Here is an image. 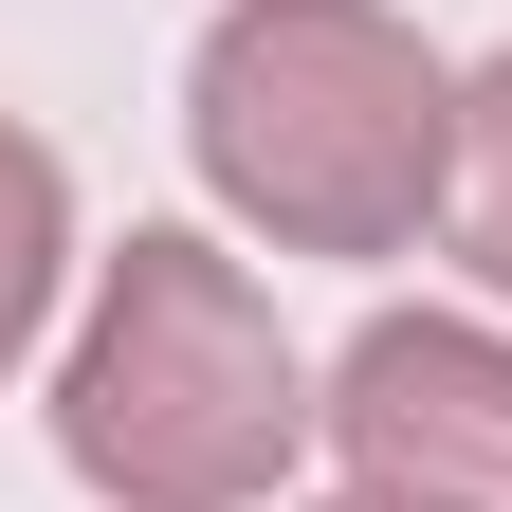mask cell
<instances>
[{"mask_svg": "<svg viewBox=\"0 0 512 512\" xmlns=\"http://www.w3.org/2000/svg\"><path fill=\"white\" fill-rule=\"evenodd\" d=\"M439 256L512 311V55H458V183H439Z\"/></svg>", "mask_w": 512, "mask_h": 512, "instance_id": "5", "label": "cell"}, {"mask_svg": "<svg viewBox=\"0 0 512 512\" xmlns=\"http://www.w3.org/2000/svg\"><path fill=\"white\" fill-rule=\"evenodd\" d=\"M311 512H439V494H366V476H330V494H311Z\"/></svg>", "mask_w": 512, "mask_h": 512, "instance_id": "6", "label": "cell"}, {"mask_svg": "<svg viewBox=\"0 0 512 512\" xmlns=\"http://www.w3.org/2000/svg\"><path fill=\"white\" fill-rule=\"evenodd\" d=\"M183 165L256 256H421L458 183V55L403 0H220L183 55Z\"/></svg>", "mask_w": 512, "mask_h": 512, "instance_id": "2", "label": "cell"}, {"mask_svg": "<svg viewBox=\"0 0 512 512\" xmlns=\"http://www.w3.org/2000/svg\"><path fill=\"white\" fill-rule=\"evenodd\" d=\"M55 458L92 512H293L330 458V366L275 330L238 238L128 220L55 330Z\"/></svg>", "mask_w": 512, "mask_h": 512, "instance_id": "1", "label": "cell"}, {"mask_svg": "<svg viewBox=\"0 0 512 512\" xmlns=\"http://www.w3.org/2000/svg\"><path fill=\"white\" fill-rule=\"evenodd\" d=\"M92 293V238H74V165H55V128L0 110V384H19L55 330H74Z\"/></svg>", "mask_w": 512, "mask_h": 512, "instance_id": "4", "label": "cell"}, {"mask_svg": "<svg viewBox=\"0 0 512 512\" xmlns=\"http://www.w3.org/2000/svg\"><path fill=\"white\" fill-rule=\"evenodd\" d=\"M330 476L512 512V311H366L330 348Z\"/></svg>", "mask_w": 512, "mask_h": 512, "instance_id": "3", "label": "cell"}]
</instances>
